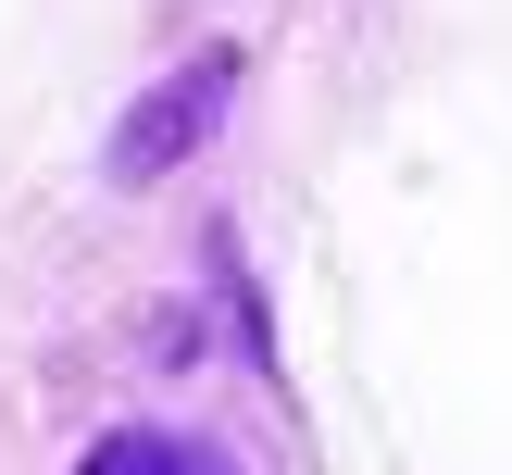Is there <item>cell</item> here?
Returning a JSON list of instances; mask_svg holds the SVG:
<instances>
[{
  "label": "cell",
  "instance_id": "6da1fadb",
  "mask_svg": "<svg viewBox=\"0 0 512 475\" xmlns=\"http://www.w3.org/2000/svg\"><path fill=\"white\" fill-rule=\"evenodd\" d=\"M225 88H238V50H200V63H175L163 88H150L138 113H125V138H113V175H175L200 138H213Z\"/></svg>",
  "mask_w": 512,
  "mask_h": 475
},
{
  "label": "cell",
  "instance_id": "7a4b0ae2",
  "mask_svg": "<svg viewBox=\"0 0 512 475\" xmlns=\"http://www.w3.org/2000/svg\"><path fill=\"white\" fill-rule=\"evenodd\" d=\"M75 475H238V463H225V450H200V438H175V425H113Z\"/></svg>",
  "mask_w": 512,
  "mask_h": 475
}]
</instances>
